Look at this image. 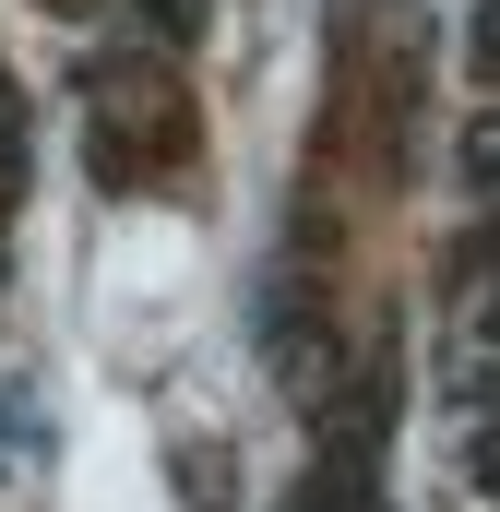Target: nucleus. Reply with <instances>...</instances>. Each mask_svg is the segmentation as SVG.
Masks as SVG:
<instances>
[{
    "label": "nucleus",
    "mask_w": 500,
    "mask_h": 512,
    "mask_svg": "<svg viewBox=\"0 0 500 512\" xmlns=\"http://www.w3.org/2000/svg\"><path fill=\"white\" fill-rule=\"evenodd\" d=\"M298 512H381V477H370V465H310Z\"/></svg>",
    "instance_id": "f257e3e1"
},
{
    "label": "nucleus",
    "mask_w": 500,
    "mask_h": 512,
    "mask_svg": "<svg viewBox=\"0 0 500 512\" xmlns=\"http://www.w3.org/2000/svg\"><path fill=\"white\" fill-rule=\"evenodd\" d=\"M489 489H500V429H489Z\"/></svg>",
    "instance_id": "f03ea898"
},
{
    "label": "nucleus",
    "mask_w": 500,
    "mask_h": 512,
    "mask_svg": "<svg viewBox=\"0 0 500 512\" xmlns=\"http://www.w3.org/2000/svg\"><path fill=\"white\" fill-rule=\"evenodd\" d=\"M489 334H500V298H489Z\"/></svg>",
    "instance_id": "7ed1b4c3"
}]
</instances>
